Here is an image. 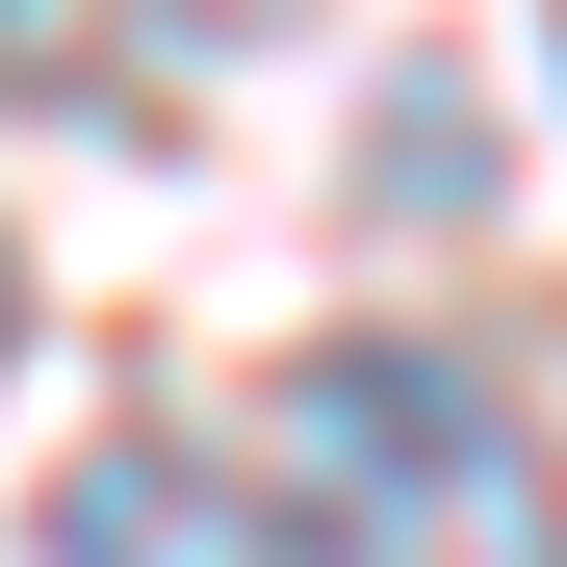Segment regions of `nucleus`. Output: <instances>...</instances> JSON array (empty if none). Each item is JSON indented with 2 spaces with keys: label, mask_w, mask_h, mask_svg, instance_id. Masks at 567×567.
<instances>
[{
  "label": "nucleus",
  "mask_w": 567,
  "mask_h": 567,
  "mask_svg": "<svg viewBox=\"0 0 567 567\" xmlns=\"http://www.w3.org/2000/svg\"><path fill=\"white\" fill-rule=\"evenodd\" d=\"M258 491H284V542H336V567H567L542 413L464 388V361H413V336H336L310 388L258 413Z\"/></svg>",
  "instance_id": "f257e3e1"
},
{
  "label": "nucleus",
  "mask_w": 567,
  "mask_h": 567,
  "mask_svg": "<svg viewBox=\"0 0 567 567\" xmlns=\"http://www.w3.org/2000/svg\"><path fill=\"white\" fill-rule=\"evenodd\" d=\"M52 567H310V542L233 439H104V464H52Z\"/></svg>",
  "instance_id": "f03ea898"
},
{
  "label": "nucleus",
  "mask_w": 567,
  "mask_h": 567,
  "mask_svg": "<svg viewBox=\"0 0 567 567\" xmlns=\"http://www.w3.org/2000/svg\"><path fill=\"white\" fill-rule=\"evenodd\" d=\"M0 361H27V258H0Z\"/></svg>",
  "instance_id": "7ed1b4c3"
}]
</instances>
